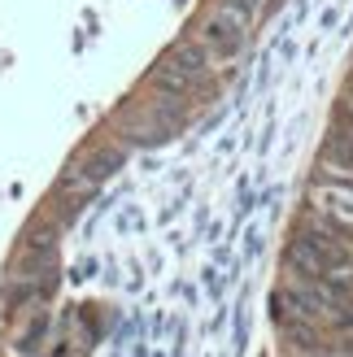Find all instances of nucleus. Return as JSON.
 Wrapping results in <instances>:
<instances>
[{"instance_id":"39448f33","label":"nucleus","mask_w":353,"mask_h":357,"mask_svg":"<svg viewBox=\"0 0 353 357\" xmlns=\"http://www.w3.org/2000/svg\"><path fill=\"white\" fill-rule=\"evenodd\" d=\"M218 9H227L232 17H240V22L249 26L253 17H257V9H262V0H218Z\"/></svg>"},{"instance_id":"7ed1b4c3","label":"nucleus","mask_w":353,"mask_h":357,"mask_svg":"<svg viewBox=\"0 0 353 357\" xmlns=\"http://www.w3.org/2000/svg\"><path fill=\"white\" fill-rule=\"evenodd\" d=\"M166 61H170V66H179L192 83H201V79H205V70H209V52H205V44H179V48H170V52H166Z\"/></svg>"},{"instance_id":"f257e3e1","label":"nucleus","mask_w":353,"mask_h":357,"mask_svg":"<svg viewBox=\"0 0 353 357\" xmlns=\"http://www.w3.org/2000/svg\"><path fill=\"white\" fill-rule=\"evenodd\" d=\"M244 40H249V26H244L240 17H232L227 9H218L214 17L201 22V44L214 61H236L244 52Z\"/></svg>"},{"instance_id":"f03ea898","label":"nucleus","mask_w":353,"mask_h":357,"mask_svg":"<svg viewBox=\"0 0 353 357\" xmlns=\"http://www.w3.org/2000/svg\"><path fill=\"white\" fill-rule=\"evenodd\" d=\"M319 205L331 218V227H353V183L349 178H323V192H319Z\"/></svg>"},{"instance_id":"20e7f679","label":"nucleus","mask_w":353,"mask_h":357,"mask_svg":"<svg viewBox=\"0 0 353 357\" xmlns=\"http://www.w3.org/2000/svg\"><path fill=\"white\" fill-rule=\"evenodd\" d=\"M323 157H327L331 166H340V170H353V135H331Z\"/></svg>"}]
</instances>
